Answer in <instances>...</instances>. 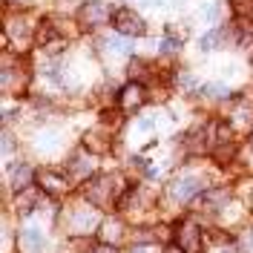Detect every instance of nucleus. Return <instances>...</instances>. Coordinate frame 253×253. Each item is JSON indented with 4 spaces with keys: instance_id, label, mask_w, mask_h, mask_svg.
I'll return each mask as SVG.
<instances>
[{
    "instance_id": "nucleus-9",
    "label": "nucleus",
    "mask_w": 253,
    "mask_h": 253,
    "mask_svg": "<svg viewBox=\"0 0 253 253\" xmlns=\"http://www.w3.org/2000/svg\"><path fill=\"white\" fill-rule=\"evenodd\" d=\"M84 147H86L89 153H107V150H110V129H107V124L89 129V132L84 135Z\"/></svg>"
},
{
    "instance_id": "nucleus-19",
    "label": "nucleus",
    "mask_w": 253,
    "mask_h": 253,
    "mask_svg": "<svg viewBox=\"0 0 253 253\" xmlns=\"http://www.w3.org/2000/svg\"><path fill=\"white\" fill-rule=\"evenodd\" d=\"M175 49H181V41H175V38H167V41H164V52H175Z\"/></svg>"
},
{
    "instance_id": "nucleus-7",
    "label": "nucleus",
    "mask_w": 253,
    "mask_h": 253,
    "mask_svg": "<svg viewBox=\"0 0 253 253\" xmlns=\"http://www.w3.org/2000/svg\"><path fill=\"white\" fill-rule=\"evenodd\" d=\"M144 101H147V95H144L141 84H129V86H124L121 95H118V107H121L124 112H135Z\"/></svg>"
},
{
    "instance_id": "nucleus-20",
    "label": "nucleus",
    "mask_w": 253,
    "mask_h": 253,
    "mask_svg": "<svg viewBox=\"0 0 253 253\" xmlns=\"http://www.w3.org/2000/svg\"><path fill=\"white\" fill-rule=\"evenodd\" d=\"M89 253H115V251H112L110 245H104V248H95V251H89Z\"/></svg>"
},
{
    "instance_id": "nucleus-1",
    "label": "nucleus",
    "mask_w": 253,
    "mask_h": 253,
    "mask_svg": "<svg viewBox=\"0 0 253 253\" xmlns=\"http://www.w3.org/2000/svg\"><path fill=\"white\" fill-rule=\"evenodd\" d=\"M121 178L118 175H98L92 178L86 187H84V196L98 207H112L118 202V196H121Z\"/></svg>"
},
{
    "instance_id": "nucleus-22",
    "label": "nucleus",
    "mask_w": 253,
    "mask_h": 253,
    "mask_svg": "<svg viewBox=\"0 0 253 253\" xmlns=\"http://www.w3.org/2000/svg\"><path fill=\"white\" fill-rule=\"evenodd\" d=\"M132 253H156V251H153V248H135Z\"/></svg>"
},
{
    "instance_id": "nucleus-17",
    "label": "nucleus",
    "mask_w": 253,
    "mask_h": 253,
    "mask_svg": "<svg viewBox=\"0 0 253 253\" xmlns=\"http://www.w3.org/2000/svg\"><path fill=\"white\" fill-rule=\"evenodd\" d=\"M12 178H15V184L20 190L26 187V181H29V170H26V167H17L15 173H12Z\"/></svg>"
},
{
    "instance_id": "nucleus-18",
    "label": "nucleus",
    "mask_w": 253,
    "mask_h": 253,
    "mask_svg": "<svg viewBox=\"0 0 253 253\" xmlns=\"http://www.w3.org/2000/svg\"><path fill=\"white\" fill-rule=\"evenodd\" d=\"M207 98H224L227 95V86H221V84H213V86H205Z\"/></svg>"
},
{
    "instance_id": "nucleus-12",
    "label": "nucleus",
    "mask_w": 253,
    "mask_h": 253,
    "mask_svg": "<svg viewBox=\"0 0 253 253\" xmlns=\"http://www.w3.org/2000/svg\"><path fill=\"white\" fill-rule=\"evenodd\" d=\"M101 230H104V233H101L104 242H121V239H124V224H121L118 219L104 221V224H101Z\"/></svg>"
},
{
    "instance_id": "nucleus-21",
    "label": "nucleus",
    "mask_w": 253,
    "mask_h": 253,
    "mask_svg": "<svg viewBox=\"0 0 253 253\" xmlns=\"http://www.w3.org/2000/svg\"><path fill=\"white\" fill-rule=\"evenodd\" d=\"M141 3H147V6H161L164 0H141Z\"/></svg>"
},
{
    "instance_id": "nucleus-10",
    "label": "nucleus",
    "mask_w": 253,
    "mask_h": 253,
    "mask_svg": "<svg viewBox=\"0 0 253 253\" xmlns=\"http://www.w3.org/2000/svg\"><path fill=\"white\" fill-rule=\"evenodd\" d=\"M26 89V75L17 72L12 66H3V92L6 95H17Z\"/></svg>"
},
{
    "instance_id": "nucleus-2",
    "label": "nucleus",
    "mask_w": 253,
    "mask_h": 253,
    "mask_svg": "<svg viewBox=\"0 0 253 253\" xmlns=\"http://www.w3.org/2000/svg\"><path fill=\"white\" fill-rule=\"evenodd\" d=\"M110 17H112V9H110V3H104V0H86V3L78 9L81 29H89V32L107 26Z\"/></svg>"
},
{
    "instance_id": "nucleus-11",
    "label": "nucleus",
    "mask_w": 253,
    "mask_h": 253,
    "mask_svg": "<svg viewBox=\"0 0 253 253\" xmlns=\"http://www.w3.org/2000/svg\"><path fill=\"white\" fill-rule=\"evenodd\" d=\"M233 124H251L253 121V104H248V98H239L233 104V112H230Z\"/></svg>"
},
{
    "instance_id": "nucleus-15",
    "label": "nucleus",
    "mask_w": 253,
    "mask_h": 253,
    "mask_svg": "<svg viewBox=\"0 0 253 253\" xmlns=\"http://www.w3.org/2000/svg\"><path fill=\"white\" fill-rule=\"evenodd\" d=\"M20 242H23V248H26V251L35 253V251H41V245H43V236H41V230H26Z\"/></svg>"
},
{
    "instance_id": "nucleus-25",
    "label": "nucleus",
    "mask_w": 253,
    "mask_h": 253,
    "mask_svg": "<svg viewBox=\"0 0 253 253\" xmlns=\"http://www.w3.org/2000/svg\"><path fill=\"white\" fill-rule=\"evenodd\" d=\"M15 3H26V0H15Z\"/></svg>"
},
{
    "instance_id": "nucleus-23",
    "label": "nucleus",
    "mask_w": 253,
    "mask_h": 253,
    "mask_svg": "<svg viewBox=\"0 0 253 253\" xmlns=\"http://www.w3.org/2000/svg\"><path fill=\"white\" fill-rule=\"evenodd\" d=\"M242 12H251V15H253V0H248V3H245V9H242Z\"/></svg>"
},
{
    "instance_id": "nucleus-5",
    "label": "nucleus",
    "mask_w": 253,
    "mask_h": 253,
    "mask_svg": "<svg viewBox=\"0 0 253 253\" xmlns=\"http://www.w3.org/2000/svg\"><path fill=\"white\" fill-rule=\"evenodd\" d=\"M199 190H202V178L193 175V173H184L170 184V199H173V202H187V199H193Z\"/></svg>"
},
{
    "instance_id": "nucleus-8",
    "label": "nucleus",
    "mask_w": 253,
    "mask_h": 253,
    "mask_svg": "<svg viewBox=\"0 0 253 253\" xmlns=\"http://www.w3.org/2000/svg\"><path fill=\"white\" fill-rule=\"evenodd\" d=\"M178 248H184L187 253L202 251V230H199L193 221H184V224L178 227Z\"/></svg>"
},
{
    "instance_id": "nucleus-14",
    "label": "nucleus",
    "mask_w": 253,
    "mask_h": 253,
    "mask_svg": "<svg viewBox=\"0 0 253 253\" xmlns=\"http://www.w3.org/2000/svg\"><path fill=\"white\" fill-rule=\"evenodd\" d=\"M89 170H92L89 158H84V156H72V158H69V173H72V175L84 178V175H89Z\"/></svg>"
},
{
    "instance_id": "nucleus-6",
    "label": "nucleus",
    "mask_w": 253,
    "mask_h": 253,
    "mask_svg": "<svg viewBox=\"0 0 253 253\" xmlns=\"http://www.w3.org/2000/svg\"><path fill=\"white\" fill-rule=\"evenodd\" d=\"M38 184H41V190L49 193V196H63V193L69 190L66 175L55 173V170H41V173H38Z\"/></svg>"
},
{
    "instance_id": "nucleus-24",
    "label": "nucleus",
    "mask_w": 253,
    "mask_h": 253,
    "mask_svg": "<svg viewBox=\"0 0 253 253\" xmlns=\"http://www.w3.org/2000/svg\"><path fill=\"white\" fill-rule=\"evenodd\" d=\"M167 253H187L184 248H167Z\"/></svg>"
},
{
    "instance_id": "nucleus-16",
    "label": "nucleus",
    "mask_w": 253,
    "mask_h": 253,
    "mask_svg": "<svg viewBox=\"0 0 253 253\" xmlns=\"http://www.w3.org/2000/svg\"><path fill=\"white\" fill-rule=\"evenodd\" d=\"M219 15H221V6H219V3H210V6H205V9H202V20H205V23H210V26L219 20Z\"/></svg>"
},
{
    "instance_id": "nucleus-13",
    "label": "nucleus",
    "mask_w": 253,
    "mask_h": 253,
    "mask_svg": "<svg viewBox=\"0 0 253 253\" xmlns=\"http://www.w3.org/2000/svg\"><path fill=\"white\" fill-rule=\"evenodd\" d=\"M35 199H38V190L35 187H23V193L17 196L15 207L20 210V213H32V210H35Z\"/></svg>"
},
{
    "instance_id": "nucleus-4",
    "label": "nucleus",
    "mask_w": 253,
    "mask_h": 253,
    "mask_svg": "<svg viewBox=\"0 0 253 253\" xmlns=\"http://www.w3.org/2000/svg\"><path fill=\"white\" fill-rule=\"evenodd\" d=\"M92 224H95V210H89V207H84V205L66 210V230L69 233H75V236L86 233Z\"/></svg>"
},
{
    "instance_id": "nucleus-3",
    "label": "nucleus",
    "mask_w": 253,
    "mask_h": 253,
    "mask_svg": "<svg viewBox=\"0 0 253 253\" xmlns=\"http://www.w3.org/2000/svg\"><path fill=\"white\" fill-rule=\"evenodd\" d=\"M112 26H115V32H118L121 38H141L144 32H147V23L141 20V15L132 12L129 6H121V9L112 15Z\"/></svg>"
}]
</instances>
